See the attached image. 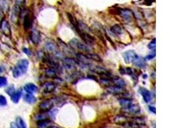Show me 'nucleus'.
Returning a JSON list of instances; mask_svg holds the SVG:
<instances>
[{
  "instance_id": "obj_1",
  "label": "nucleus",
  "mask_w": 172,
  "mask_h": 128,
  "mask_svg": "<svg viewBox=\"0 0 172 128\" xmlns=\"http://www.w3.org/2000/svg\"><path fill=\"white\" fill-rule=\"evenodd\" d=\"M29 62L27 60L23 59L20 60L17 62L16 65H15L13 69V76L14 78H18L21 76L25 74L27 71Z\"/></svg>"
},
{
  "instance_id": "obj_2",
  "label": "nucleus",
  "mask_w": 172,
  "mask_h": 128,
  "mask_svg": "<svg viewBox=\"0 0 172 128\" xmlns=\"http://www.w3.org/2000/svg\"><path fill=\"white\" fill-rule=\"evenodd\" d=\"M69 45L73 49H78V50L85 52V53H89L90 51V49L88 45L77 38H72L69 42Z\"/></svg>"
},
{
  "instance_id": "obj_3",
  "label": "nucleus",
  "mask_w": 172,
  "mask_h": 128,
  "mask_svg": "<svg viewBox=\"0 0 172 128\" xmlns=\"http://www.w3.org/2000/svg\"><path fill=\"white\" fill-rule=\"evenodd\" d=\"M76 32L78 33V35H79V36L83 41V42H85L87 45H90V46H92L93 44H94L95 43V38L93 36L90 35V33H88L87 32H85V31L82 30L81 28L79 27L76 29H75Z\"/></svg>"
},
{
  "instance_id": "obj_4",
  "label": "nucleus",
  "mask_w": 172,
  "mask_h": 128,
  "mask_svg": "<svg viewBox=\"0 0 172 128\" xmlns=\"http://www.w3.org/2000/svg\"><path fill=\"white\" fill-rule=\"evenodd\" d=\"M63 67L64 69L69 70V71H74L76 69L75 66L77 64L74 59L70 58H63Z\"/></svg>"
},
{
  "instance_id": "obj_5",
  "label": "nucleus",
  "mask_w": 172,
  "mask_h": 128,
  "mask_svg": "<svg viewBox=\"0 0 172 128\" xmlns=\"http://www.w3.org/2000/svg\"><path fill=\"white\" fill-rule=\"evenodd\" d=\"M54 103L50 99H47L42 102H41L39 104V108H40L41 111L46 112L51 110V109L53 108Z\"/></svg>"
},
{
  "instance_id": "obj_6",
  "label": "nucleus",
  "mask_w": 172,
  "mask_h": 128,
  "mask_svg": "<svg viewBox=\"0 0 172 128\" xmlns=\"http://www.w3.org/2000/svg\"><path fill=\"white\" fill-rule=\"evenodd\" d=\"M76 57L78 60L77 64H79L81 66L83 67H87L90 65V60L85 54H83L82 53H77L76 54Z\"/></svg>"
},
{
  "instance_id": "obj_7",
  "label": "nucleus",
  "mask_w": 172,
  "mask_h": 128,
  "mask_svg": "<svg viewBox=\"0 0 172 128\" xmlns=\"http://www.w3.org/2000/svg\"><path fill=\"white\" fill-rule=\"evenodd\" d=\"M137 54L133 50H129L127 51L126 52H124L123 53V58L124 62H126V64H130L132 63L133 61H134V58H135Z\"/></svg>"
},
{
  "instance_id": "obj_8",
  "label": "nucleus",
  "mask_w": 172,
  "mask_h": 128,
  "mask_svg": "<svg viewBox=\"0 0 172 128\" xmlns=\"http://www.w3.org/2000/svg\"><path fill=\"white\" fill-rule=\"evenodd\" d=\"M121 15L123 19L126 21H130L134 17V14L131 10L128 9H123L121 10Z\"/></svg>"
},
{
  "instance_id": "obj_9",
  "label": "nucleus",
  "mask_w": 172,
  "mask_h": 128,
  "mask_svg": "<svg viewBox=\"0 0 172 128\" xmlns=\"http://www.w3.org/2000/svg\"><path fill=\"white\" fill-rule=\"evenodd\" d=\"M91 69H92L93 72L97 73V74H99V75H102L105 78H109L111 76V74L110 73V72L104 67H99V66H95L93 68H92Z\"/></svg>"
},
{
  "instance_id": "obj_10",
  "label": "nucleus",
  "mask_w": 172,
  "mask_h": 128,
  "mask_svg": "<svg viewBox=\"0 0 172 128\" xmlns=\"http://www.w3.org/2000/svg\"><path fill=\"white\" fill-rule=\"evenodd\" d=\"M122 110L124 113H129V114H137L139 113L140 111V108L139 105L137 104H132L131 105L125 108H122Z\"/></svg>"
},
{
  "instance_id": "obj_11",
  "label": "nucleus",
  "mask_w": 172,
  "mask_h": 128,
  "mask_svg": "<svg viewBox=\"0 0 172 128\" xmlns=\"http://www.w3.org/2000/svg\"><path fill=\"white\" fill-rule=\"evenodd\" d=\"M139 92L140 94L142 95L143 99H144L146 103H149L152 100V94L146 88L141 87L139 88Z\"/></svg>"
},
{
  "instance_id": "obj_12",
  "label": "nucleus",
  "mask_w": 172,
  "mask_h": 128,
  "mask_svg": "<svg viewBox=\"0 0 172 128\" xmlns=\"http://www.w3.org/2000/svg\"><path fill=\"white\" fill-rule=\"evenodd\" d=\"M130 118L126 117L124 115H118L116 116L113 119V122L115 124L121 125L125 123V122L130 121Z\"/></svg>"
},
{
  "instance_id": "obj_13",
  "label": "nucleus",
  "mask_w": 172,
  "mask_h": 128,
  "mask_svg": "<svg viewBox=\"0 0 172 128\" xmlns=\"http://www.w3.org/2000/svg\"><path fill=\"white\" fill-rule=\"evenodd\" d=\"M106 90H107L109 93L114 95L121 94H122L124 92L123 88L117 87V86H115V85L108 86V87L106 88Z\"/></svg>"
},
{
  "instance_id": "obj_14",
  "label": "nucleus",
  "mask_w": 172,
  "mask_h": 128,
  "mask_svg": "<svg viewBox=\"0 0 172 128\" xmlns=\"http://www.w3.org/2000/svg\"><path fill=\"white\" fill-rule=\"evenodd\" d=\"M30 39L35 44H38L41 40V35L38 30H34L30 33Z\"/></svg>"
},
{
  "instance_id": "obj_15",
  "label": "nucleus",
  "mask_w": 172,
  "mask_h": 128,
  "mask_svg": "<svg viewBox=\"0 0 172 128\" xmlns=\"http://www.w3.org/2000/svg\"><path fill=\"white\" fill-rule=\"evenodd\" d=\"M56 85L52 82H46L43 85V90L46 93H51L56 89Z\"/></svg>"
},
{
  "instance_id": "obj_16",
  "label": "nucleus",
  "mask_w": 172,
  "mask_h": 128,
  "mask_svg": "<svg viewBox=\"0 0 172 128\" xmlns=\"http://www.w3.org/2000/svg\"><path fill=\"white\" fill-rule=\"evenodd\" d=\"M132 63L134 64L135 66H137L140 68L144 67L146 65V62H145L144 58H142V57H140L138 55L135 56V58H134V61H133Z\"/></svg>"
},
{
  "instance_id": "obj_17",
  "label": "nucleus",
  "mask_w": 172,
  "mask_h": 128,
  "mask_svg": "<svg viewBox=\"0 0 172 128\" xmlns=\"http://www.w3.org/2000/svg\"><path fill=\"white\" fill-rule=\"evenodd\" d=\"M45 47L48 51L54 53L56 55H57V54L59 53L58 48H57L56 44L52 42H48L46 43Z\"/></svg>"
},
{
  "instance_id": "obj_18",
  "label": "nucleus",
  "mask_w": 172,
  "mask_h": 128,
  "mask_svg": "<svg viewBox=\"0 0 172 128\" xmlns=\"http://www.w3.org/2000/svg\"><path fill=\"white\" fill-rule=\"evenodd\" d=\"M24 90L28 94H32L37 92L38 87H36V85L33 84V83H28V84L25 85Z\"/></svg>"
},
{
  "instance_id": "obj_19",
  "label": "nucleus",
  "mask_w": 172,
  "mask_h": 128,
  "mask_svg": "<svg viewBox=\"0 0 172 128\" xmlns=\"http://www.w3.org/2000/svg\"><path fill=\"white\" fill-rule=\"evenodd\" d=\"M112 82L115 86L121 88H124L126 86V83H125L124 81L119 77H116L114 79L112 78Z\"/></svg>"
},
{
  "instance_id": "obj_20",
  "label": "nucleus",
  "mask_w": 172,
  "mask_h": 128,
  "mask_svg": "<svg viewBox=\"0 0 172 128\" xmlns=\"http://www.w3.org/2000/svg\"><path fill=\"white\" fill-rule=\"evenodd\" d=\"M22 90H18L17 91H15V92L10 96V97H11L12 101L14 103H17L19 101L21 97H22Z\"/></svg>"
},
{
  "instance_id": "obj_21",
  "label": "nucleus",
  "mask_w": 172,
  "mask_h": 128,
  "mask_svg": "<svg viewBox=\"0 0 172 128\" xmlns=\"http://www.w3.org/2000/svg\"><path fill=\"white\" fill-rule=\"evenodd\" d=\"M52 121L49 119L42 120L37 122V126L38 128H48L51 126Z\"/></svg>"
},
{
  "instance_id": "obj_22",
  "label": "nucleus",
  "mask_w": 172,
  "mask_h": 128,
  "mask_svg": "<svg viewBox=\"0 0 172 128\" xmlns=\"http://www.w3.org/2000/svg\"><path fill=\"white\" fill-rule=\"evenodd\" d=\"M119 104L122 107V108H125L128 107L129 106L131 105L132 104H133V101L132 99H128V98H121L119 100Z\"/></svg>"
},
{
  "instance_id": "obj_23",
  "label": "nucleus",
  "mask_w": 172,
  "mask_h": 128,
  "mask_svg": "<svg viewBox=\"0 0 172 128\" xmlns=\"http://www.w3.org/2000/svg\"><path fill=\"white\" fill-rule=\"evenodd\" d=\"M67 16L70 23H71V25H72V27L74 28V29H76V28L79 27V22L77 21L76 18H75L74 15L70 14V13H67Z\"/></svg>"
},
{
  "instance_id": "obj_24",
  "label": "nucleus",
  "mask_w": 172,
  "mask_h": 128,
  "mask_svg": "<svg viewBox=\"0 0 172 128\" xmlns=\"http://www.w3.org/2000/svg\"><path fill=\"white\" fill-rule=\"evenodd\" d=\"M49 117V114L46 113V112H41V113H39L36 114L34 115V119L36 121H42V120H45V119H48Z\"/></svg>"
},
{
  "instance_id": "obj_25",
  "label": "nucleus",
  "mask_w": 172,
  "mask_h": 128,
  "mask_svg": "<svg viewBox=\"0 0 172 128\" xmlns=\"http://www.w3.org/2000/svg\"><path fill=\"white\" fill-rule=\"evenodd\" d=\"M57 72V70L56 69V68L52 67L50 68H48V69H46L45 70V74L46 75V76L50 78L56 77Z\"/></svg>"
},
{
  "instance_id": "obj_26",
  "label": "nucleus",
  "mask_w": 172,
  "mask_h": 128,
  "mask_svg": "<svg viewBox=\"0 0 172 128\" xmlns=\"http://www.w3.org/2000/svg\"><path fill=\"white\" fill-rule=\"evenodd\" d=\"M24 100L28 104H34L36 102V97L31 94H27L24 96Z\"/></svg>"
},
{
  "instance_id": "obj_27",
  "label": "nucleus",
  "mask_w": 172,
  "mask_h": 128,
  "mask_svg": "<svg viewBox=\"0 0 172 128\" xmlns=\"http://www.w3.org/2000/svg\"><path fill=\"white\" fill-rule=\"evenodd\" d=\"M1 28L3 32L5 34H6V35H9L10 32V29L9 27V25L8 24V23L7 21L3 20L1 22Z\"/></svg>"
},
{
  "instance_id": "obj_28",
  "label": "nucleus",
  "mask_w": 172,
  "mask_h": 128,
  "mask_svg": "<svg viewBox=\"0 0 172 128\" xmlns=\"http://www.w3.org/2000/svg\"><path fill=\"white\" fill-rule=\"evenodd\" d=\"M111 31L114 34H116V35H121L122 32V28H121V26H119V25H114L113 27L111 28Z\"/></svg>"
},
{
  "instance_id": "obj_29",
  "label": "nucleus",
  "mask_w": 172,
  "mask_h": 128,
  "mask_svg": "<svg viewBox=\"0 0 172 128\" xmlns=\"http://www.w3.org/2000/svg\"><path fill=\"white\" fill-rule=\"evenodd\" d=\"M86 56H87L90 60H93L99 62H102V59H101V57L99 55H97V54L88 53L87 54H86Z\"/></svg>"
},
{
  "instance_id": "obj_30",
  "label": "nucleus",
  "mask_w": 172,
  "mask_h": 128,
  "mask_svg": "<svg viewBox=\"0 0 172 128\" xmlns=\"http://www.w3.org/2000/svg\"><path fill=\"white\" fill-rule=\"evenodd\" d=\"M15 122H16V124H16L17 128H27V124H26L25 121L21 117H17Z\"/></svg>"
},
{
  "instance_id": "obj_31",
  "label": "nucleus",
  "mask_w": 172,
  "mask_h": 128,
  "mask_svg": "<svg viewBox=\"0 0 172 128\" xmlns=\"http://www.w3.org/2000/svg\"><path fill=\"white\" fill-rule=\"evenodd\" d=\"M31 25H32V21H31L30 17L29 15H27L25 17V20H24V27L26 29H28L30 27Z\"/></svg>"
},
{
  "instance_id": "obj_32",
  "label": "nucleus",
  "mask_w": 172,
  "mask_h": 128,
  "mask_svg": "<svg viewBox=\"0 0 172 128\" xmlns=\"http://www.w3.org/2000/svg\"><path fill=\"white\" fill-rule=\"evenodd\" d=\"M155 48H156V39L155 38H153L150 42L148 44V48L150 50L155 51Z\"/></svg>"
},
{
  "instance_id": "obj_33",
  "label": "nucleus",
  "mask_w": 172,
  "mask_h": 128,
  "mask_svg": "<svg viewBox=\"0 0 172 128\" xmlns=\"http://www.w3.org/2000/svg\"><path fill=\"white\" fill-rule=\"evenodd\" d=\"M7 85V80L6 78L0 76V87H3Z\"/></svg>"
},
{
  "instance_id": "obj_34",
  "label": "nucleus",
  "mask_w": 172,
  "mask_h": 128,
  "mask_svg": "<svg viewBox=\"0 0 172 128\" xmlns=\"http://www.w3.org/2000/svg\"><path fill=\"white\" fill-rule=\"evenodd\" d=\"M122 72H121L122 74H126L128 75H132L133 74V70L130 67H126L124 68V69H121Z\"/></svg>"
},
{
  "instance_id": "obj_35",
  "label": "nucleus",
  "mask_w": 172,
  "mask_h": 128,
  "mask_svg": "<svg viewBox=\"0 0 172 128\" xmlns=\"http://www.w3.org/2000/svg\"><path fill=\"white\" fill-rule=\"evenodd\" d=\"M7 101L6 98H5L3 96L0 95V107L7 105Z\"/></svg>"
},
{
  "instance_id": "obj_36",
  "label": "nucleus",
  "mask_w": 172,
  "mask_h": 128,
  "mask_svg": "<svg viewBox=\"0 0 172 128\" xmlns=\"http://www.w3.org/2000/svg\"><path fill=\"white\" fill-rule=\"evenodd\" d=\"M15 90L14 89V87H13V86H12V87H9V88H7V89L6 90V92L10 96L13 93L15 92Z\"/></svg>"
},
{
  "instance_id": "obj_37",
  "label": "nucleus",
  "mask_w": 172,
  "mask_h": 128,
  "mask_svg": "<svg viewBox=\"0 0 172 128\" xmlns=\"http://www.w3.org/2000/svg\"><path fill=\"white\" fill-rule=\"evenodd\" d=\"M0 6H1V9L3 10L7 9V3L6 2V0H1V1H0Z\"/></svg>"
},
{
  "instance_id": "obj_38",
  "label": "nucleus",
  "mask_w": 172,
  "mask_h": 128,
  "mask_svg": "<svg viewBox=\"0 0 172 128\" xmlns=\"http://www.w3.org/2000/svg\"><path fill=\"white\" fill-rule=\"evenodd\" d=\"M155 56V52H153V53H150L146 56L144 60H152L153 58H154Z\"/></svg>"
},
{
  "instance_id": "obj_39",
  "label": "nucleus",
  "mask_w": 172,
  "mask_h": 128,
  "mask_svg": "<svg viewBox=\"0 0 172 128\" xmlns=\"http://www.w3.org/2000/svg\"><path fill=\"white\" fill-rule=\"evenodd\" d=\"M23 52H24L25 53L27 54V55H28V56H30L31 54V51L28 49L24 48V49H23Z\"/></svg>"
},
{
  "instance_id": "obj_40",
  "label": "nucleus",
  "mask_w": 172,
  "mask_h": 128,
  "mask_svg": "<svg viewBox=\"0 0 172 128\" xmlns=\"http://www.w3.org/2000/svg\"><path fill=\"white\" fill-rule=\"evenodd\" d=\"M149 109L150 110V111L153 112V113H156V109H155V107L152 106H149Z\"/></svg>"
},
{
  "instance_id": "obj_41",
  "label": "nucleus",
  "mask_w": 172,
  "mask_h": 128,
  "mask_svg": "<svg viewBox=\"0 0 172 128\" xmlns=\"http://www.w3.org/2000/svg\"><path fill=\"white\" fill-rule=\"evenodd\" d=\"M22 2L23 0H15V4H16L17 6H19V5H22Z\"/></svg>"
},
{
  "instance_id": "obj_42",
  "label": "nucleus",
  "mask_w": 172,
  "mask_h": 128,
  "mask_svg": "<svg viewBox=\"0 0 172 128\" xmlns=\"http://www.w3.org/2000/svg\"><path fill=\"white\" fill-rule=\"evenodd\" d=\"M10 128H17V127L16 126V124L14 123V122H12V123H11V124H10Z\"/></svg>"
},
{
  "instance_id": "obj_43",
  "label": "nucleus",
  "mask_w": 172,
  "mask_h": 128,
  "mask_svg": "<svg viewBox=\"0 0 172 128\" xmlns=\"http://www.w3.org/2000/svg\"><path fill=\"white\" fill-rule=\"evenodd\" d=\"M144 1H145V2H146V3H150V5H151L152 3V2L155 1V0H144Z\"/></svg>"
},
{
  "instance_id": "obj_44",
  "label": "nucleus",
  "mask_w": 172,
  "mask_h": 128,
  "mask_svg": "<svg viewBox=\"0 0 172 128\" xmlns=\"http://www.w3.org/2000/svg\"><path fill=\"white\" fill-rule=\"evenodd\" d=\"M48 128H62V127H58V126H50Z\"/></svg>"
},
{
  "instance_id": "obj_45",
  "label": "nucleus",
  "mask_w": 172,
  "mask_h": 128,
  "mask_svg": "<svg viewBox=\"0 0 172 128\" xmlns=\"http://www.w3.org/2000/svg\"><path fill=\"white\" fill-rule=\"evenodd\" d=\"M3 70H4L3 68L2 67H0V72H1Z\"/></svg>"
},
{
  "instance_id": "obj_46",
  "label": "nucleus",
  "mask_w": 172,
  "mask_h": 128,
  "mask_svg": "<svg viewBox=\"0 0 172 128\" xmlns=\"http://www.w3.org/2000/svg\"><path fill=\"white\" fill-rule=\"evenodd\" d=\"M0 17H1V14H0Z\"/></svg>"
}]
</instances>
